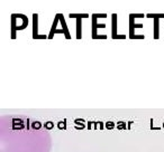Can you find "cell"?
<instances>
[{"label":"cell","mask_w":164,"mask_h":152,"mask_svg":"<svg viewBox=\"0 0 164 152\" xmlns=\"http://www.w3.org/2000/svg\"><path fill=\"white\" fill-rule=\"evenodd\" d=\"M52 137L43 123L25 115L0 117V152H51Z\"/></svg>","instance_id":"1"}]
</instances>
